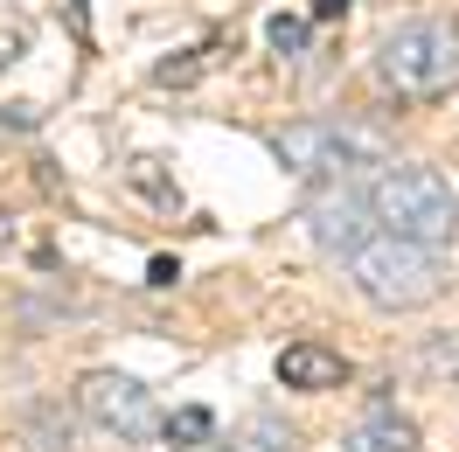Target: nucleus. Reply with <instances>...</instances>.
I'll return each instance as SVG.
<instances>
[{"instance_id":"f257e3e1","label":"nucleus","mask_w":459,"mask_h":452,"mask_svg":"<svg viewBox=\"0 0 459 452\" xmlns=\"http://www.w3.org/2000/svg\"><path fill=\"white\" fill-rule=\"evenodd\" d=\"M355 292L383 313H418L446 292V244H418L397 230H369L355 251H348Z\"/></svg>"},{"instance_id":"f03ea898","label":"nucleus","mask_w":459,"mask_h":452,"mask_svg":"<svg viewBox=\"0 0 459 452\" xmlns=\"http://www.w3.org/2000/svg\"><path fill=\"white\" fill-rule=\"evenodd\" d=\"M376 77L397 98H446L459 91V29L453 22H397L376 42Z\"/></svg>"},{"instance_id":"7ed1b4c3","label":"nucleus","mask_w":459,"mask_h":452,"mask_svg":"<svg viewBox=\"0 0 459 452\" xmlns=\"http://www.w3.org/2000/svg\"><path fill=\"white\" fill-rule=\"evenodd\" d=\"M369 209L383 230L418 237V244H453V223H459V196L438 168H383L369 181Z\"/></svg>"},{"instance_id":"20e7f679","label":"nucleus","mask_w":459,"mask_h":452,"mask_svg":"<svg viewBox=\"0 0 459 452\" xmlns=\"http://www.w3.org/2000/svg\"><path fill=\"white\" fill-rule=\"evenodd\" d=\"M272 153H279V168L307 174V181H327V174L376 168L390 153V140L376 126H355V118H299V126H286L272 140Z\"/></svg>"},{"instance_id":"39448f33","label":"nucleus","mask_w":459,"mask_h":452,"mask_svg":"<svg viewBox=\"0 0 459 452\" xmlns=\"http://www.w3.org/2000/svg\"><path fill=\"white\" fill-rule=\"evenodd\" d=\"M77 411H84L91 424H105L112 439H126V446H140V439H160V431H168L153 390L133 383V376H118V369H91L84 383H77Z\"/></svg>"},{"instance_id":"423d86ee","label":"nucleus","mask_w":459,"mask_h":452,"mask_svg":"<svg viewBox=\"0 0 459 452\" xmlns=\"http://www.w3.org/2000/svg\"><path fill=\"white\" fill-rule=\"evenodd\" d=\"M369 223H376V209L348 174L320 181L314 196H307V237H314V251H327V257H348L362 237H369Z\"/></svg>"},{"instance_id":"0eeeda50","label":"nucleus","mask_w":459,"mask_h":452,"mask_svg":"<svg viewBox=\"0 0 459 452\" xmlns=\"http://www.w3.org/2000/svg\"><path fill=\"white\" fill-rule=\"evenodd\" d=\"M279 383L286 390H342L348 355L342 348H320V341H292L286 355H279Z\"/></svg>"},{"instance_id":"6e6552de","label":"nucleus","mask_w":459,"mask_h":452,"mask_svg":"<svg viewBox=\"0 0 459 452\" xmlns=\"http://www.w3.org/2000/svg\"><path fill=\"white\" fill-rule=\"evenodd\" d=\"M348 452H418V424L383 404V411H369V418L348 431Z\"/></svg>"},{"instance_id":"1a4fd4ad","label":"nucleus","mask_w":459,"mask_h":452,"mask_svg":"<svg viewBox=\"0 0 459 452\" xmlns=\"http://www.w3.org/2000/svg\"><path fill=\"white\" fill-rule=\"evenodd\" d=\"M230 452H299V439H292V424H286V418L258 411V418H244V424H237Z\"/></svg>"},{"instance_id":"9d476101","label":"nucleus","mask_w":459,"mask_h":452,"mask_svg":"<svg viewBox=\"0 0 459 452\" xmlns=\"http://www.w3.org/2000/svg\"><path fill=\"white\" fill-rule=\"evenodd\" d=\"M29 439H35V452H70V411H56V404H35L29 411Z\"/></svg>"},{"instance_id":"9b49d317","label":"nucleus","mask_w":459,"mask_h":452,"mask_svg":"<svg viewBox=\"0 0 459 452\" xmlns=\"http://www.w3.org/2000/svg\"><path fill=\"white\" fill-rule=\"evenodd\" d=\"M264 42H272L279 56H299V49H307V22H299V14H272V22H264Z\"/></svg>"},{"instance_id":"f8f14e48","label":"nucleus","mask_w":459,"mask_h":452,"mask_svg":"<svg viewBox=\"0 0 459 452\" xmlns=\"http://www.w3.org/2000/svg\"><path fill=\"white\" fill-rule=\"evenodd\" d=\"M209 431H216V418H209L202 404H188V411H174V418H168V439H181V446H202Z\"/></svg>"},{"instance_id":"ddd939ff","label":"nucleus","mask_w":459,"mask_h":452,"mask_svg":"<svg viewBox=\"0 0 459 452\" xmlns=\"http://www.w3.org/2000/svg\"><path fill=\"white\" fill-rule=\"evenodd\" d=\"M418 369H431V376L453 369V376H459V341H425V348H418Z\"/></svg>"},{"instance_id":"4468645a","label":"nucleus","mask_w":459,"mask_h":452,"mask_svg":"<svg viewBox=\"0 0 459 452\" xmlns=\"http://www.w3.org/2000/svg\"><path fill=\"white\" fill-rule=\"evenodd\" d=\"M181 279V265H174V257H153V265H146V285H174Z\"/></svg>"},{"instance_id":"2eb2a0df","label":"nucleus","mask_w":459,"mask_h":452,"mask_svg":"<svg viewBox=\"0 0 459 452\" xmlns=\"http://www.w3.org/2000/svg\"><path fill=\"white\" fill-rule=\"evenodd\" d=\"M160 84H195V63H160Z\"/></svg>"},{"instance_id":"dca6fc26","label":"nucleus","mask_w":459,"mask_h":452,"mask_svg":"<svg viewBox=\"0 0 459 452\" xmlns=\"http://www.w3.org/2000/svg\"><path fill=\"white\" fill-rule=\"evenodd\" d=\"M348 14V0H314V22H342Z\"/></svg>"},{"instance_id":"f3484780","label":"nucleus","mask_w":459,"mask_h":452,"mask_svg":"<svg viewBox=\"0 0 459 452\" xmlns=\"http://www.w3.org/2000/svg\"><path fill=\"white\" fill-rule=\"evenodd\" d=\"M181 452H230V446H209V439H202V446H181Z\"/></svg>"}]
</instances>
